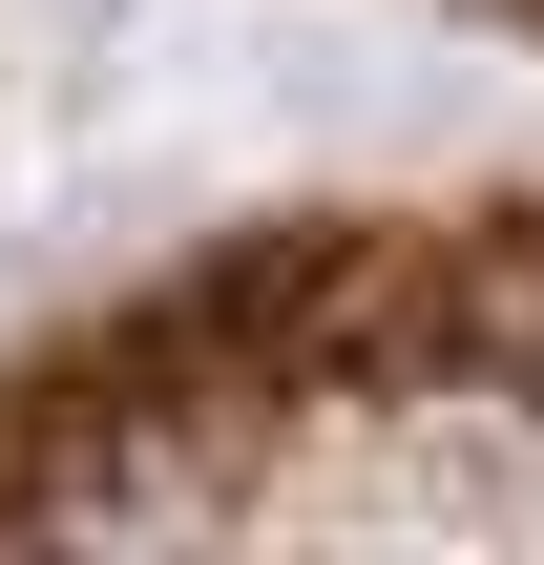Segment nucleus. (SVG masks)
<instances>
[{
  "label": "nucleus",
  "instance_id": "f257e3e1",
  "mask_svg": "<svg viewBox=\"0 0 544 565\" xmlns=\"http://www.w3.org/2000/svg\"><path fill=\"white\" fill-rule=\"evenodd\" d=\"M0 565H544V189L231 231L21 335Z\"/></svg>",
  "mask_w": 544,
  "mask_h": 565
},
{
  "label": "nucleus",
  "instance_id": "f03ea898",
  "mask_svg": "<svg viewBox=\"0 0 544 565\" xmlns=\"http://www.w3.org/2000/svg\"><path fill=\"white\" fill-rule=\"evenodd\" d=\"M482 21H524V42H544V0H482Z\"/></svg>",
  "mask_w": 544,
  "mask_h": 565
}]
</instances>
